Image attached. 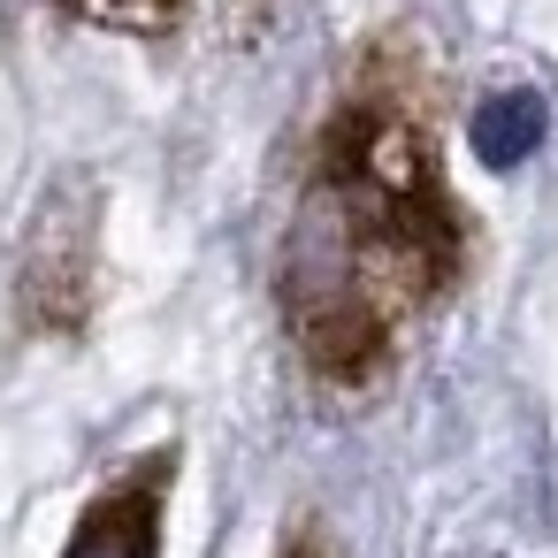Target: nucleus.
Wrapping results in <instances>:
<instances>
[{"mask_svg":"<svg viewBox=\"0 0 558 558\" xmlns=\"http://www.w3.org/2000/svg\"><path fill=\"white\" fill-rule=\"evenodd\" d=\"M474 207L444 161V70L413 24L367 32L283 184L268 299L322 390H383L421 329L474 283Z\"/></svg>","mask_w":558,"mask_h":558,"instance_id":"obj_1","label":"nucleus"},{"mask_svg":"<svg viewBox=\"0 0 558 558\" xmlns=\"http://www.w3.org/2000/svg\"><path fill=\"white\" fill-rule=\"evenodd\" d=\"M100 306V184L85 169L54 177L16 238V329L70 344Z\"/></svg>","mask_w":558,"mask_h":558,"instance_id":"obj_2","label":"nucleus"},{"mask_svg":"<svg viewBox=\"0 0 558 558\" xmlns=\"http://www.w3.org/2000/svg\"><path fill=\"white\" fill-rule=\"evenodd\" d=\"M177 436L131 451L123 466L100 474V489L85 497L62 558H161V527H169V489H177Z\"/></svg>","mask_w":558,"mask_h":558,"instance_id":"obj_3","label":"nucleus"},{"mask_svg":"<svg viewBox=\"0 0 558 558\" xmlns=\"http://www.w3.org/2000/svg\"><path fill=\"white\" fill-rule=\"evenodd\" d=\"M54 16L93 24V32H123V39H169L192 16V0H54Z\"/></svg>","mask_w":558,"mask_h":558,"instance_id":"obj_4","label":"nucleus"},{"mask_svg":"<svg viewBox=\"0 0 558 558\" xmlns=\"http://www.w3.org/2000/svg\"><path fill=\"white\" fill-rule=\"evenodd\" d=\"M474 146H482V161H497V169H505V161H520V154L535 146V108H527V100H505V108H497V123L482 116Z\"/></svg>","mask_w":558,"mask_h":558,"instance_id":"obj_5","label":"nucleus"},{"mask_svg":"<svg viewBox=\"0 0 558 558\" xmlns=\"http://www.w3.org/2000/svg\"><path fill=\"white\" fill-rule=\"evenodd\" d=\"M276 558H344V550H337V535H329L322 512H291L283 535H276Z\"/></svg>","mask_w":558,"mask_h":558,"instance_id":"obj_6","label":"nucleus"}]
</instances>
